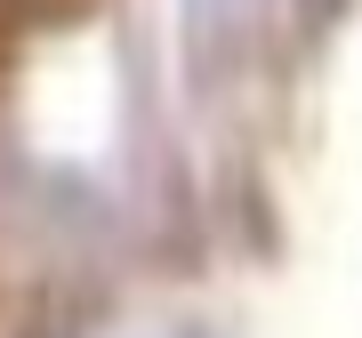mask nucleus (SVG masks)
<instances>
[{
  "label": "nucleus",
  "mask_w": 362,
  "mask_h": 338,
  "mask_svg": "<svg viewBox=\"0 0 362 338\" xmlns=\"http://www.w3.org/2000/svg\"><path fill=\"white\" fill-rule=\"evenodd\" d=\"M322 8L330 0H185V57H194L202 81H226V73H242L266 49L274 25L314 33Z\"/></svg>",
  "instance_id": "obj_1"
},
{
  "label": "nucleus",
  "mask_w": 362,
  "mask_h": 338,
  "mask_svg": "<svg viewBox=\"0 0 362 338\" xmlns=\"http://www.w3.org/2000/svg\"><path fill=\"white\" fill-rule=\"evenodd\" d=\"M177 338H209V330H177Z\"/></svg>",
  "instance_id": "obj_2"
}]
</instances>
